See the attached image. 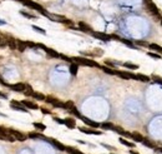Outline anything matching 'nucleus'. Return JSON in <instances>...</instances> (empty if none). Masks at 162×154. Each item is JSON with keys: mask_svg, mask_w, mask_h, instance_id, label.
<instances>
[{"mask_svg": "<svg viewBox=\"0 0 162 154\" xmlns=\"http://www.w3.org/2000/svg\"><path fill=\"white\" fill-rule=\"evenodd\" d=\"M71 62H73V63H76L77 65L100 68V65L95 62V60H91V59H87V58H81V56H75V58H71Z\"/></svg>", "mask_w": 162, "mask_h": 154, "instance_id": "nucleus-1", "label": "nucleus"}, {"mask_svg": "<svg viewBox=\"0 0 162 154\" xmlns=\"http://www.w3.org/2000/svg\"><path fill=\"white\" fill-rule=\"evenodd\" d=\"M144 3H145V5H146V9H147L148 13H151L153 16H157V18H160V20H161V18L160 16V10H159V8L156 6V4L152 1V0H144Z\"/></svg>", "mask_w": 162, "mask_h": 154, "instance_id": "nucleus-2", "label": "nucleus"}, {"mask_svg": "<svg viewBox=\"0 0 162 154\" xmlns=\"http://www.w3.org/2000/svg\"><path fill=\"white\" fill-rule=\"evenodd\" d=\"M21 3L24 4V5L26 6H29V8H31V9H35L37 11H40L43 15H45V16H49V13H46V11L44 10V8L40 5V4H37L35 1H33V0H21Z\"/></svg>", "mask_w": 162, "mask_h": 154, "instance_id": "nucleus-3", "label": "nucleus"}, {"mask_svg": "<svg viewBox=\"0 0 162 154\" xmlns=\"http://www.w3.org/2000/svg\"><path fill=\"white\" fill-rule=\"evenodd\" d=\"M9 133L13 135L18 142H24V140H26V138H28V135H25L24 133H21V131H19V130H15V129H9Z\"/></svg>", "mask_w": 162, "mask_h": 154, "instance_id": "nucleus-4", "label": "nucleus"}, {"mask_svg": "<svg viewBox=\"0 0 162 154\" xmlns=\"http://www.w3.org/2000/svg\"><path fill=\"white\" fill-rule=\"evenodd\" d=\"M29 85H26L25 83H16V84H13V85H9L10 89L15 90V92H19V93H24L26 89H28Z\"/></svg>", "mask_w": 162, "mask_h": 154, "instance_id": "nucleus-5", "label": "nucleus"}, {"mask_svg": "<svg viewBox=\"0 0 162 154\" xmlns=\"http://www.w3.org/2000/svg\"><path fill=\"white\" fill-rule=\"evenodd\" d=\"M45 101H47V103H50L51 105H54L55 108H62L64 109V103L62 101H60L59 99H55V98H52V97H46Z\"/></svg>", "mask_w": 162, "mask_h": 154, "instance_id": "nucleus-6", "label": "nucleus"}, {"mask_svg": "<svg viewBox=\"0 0 162 154\" xmlns=\"http://www.w3.org/2000/svg\"><path fill=\"white\" fill-rule=\"evenodd\" d=\"M45 140L49 142L51 145H54L56 149H59V150H61V152H65V149H66V146L65 145H62L61 143H59L58 140H55V139H51V138H45Z\"/></svg>", "mask_w": 162, "mask_h": 154, "instance_id": "nucleus-7", "label": "nucleus"}, {"mask_svg": "<svg viewBox=\"0 0 162 154\" xmlns=\"http://www.w3.org/2000/svg\"><path fill=\"white\" fill-rule=\"evenodd\" d=\"M80 119L84 122L86 125H89V127H91V128H99L100 127V124L99 123H96V122H94V120H91V119H89V118H86V116H80Z\"/></svg>", "mask_w": 162, "mask_h": 154, "instance_id": "nucleus-8", "label": "nucleus"}, {"mask_svg": "<svg viewBox=\"0 0 162 154\" xmlns=\"http://www.w3.org/2000/svg\"><path fill=\"white\" fill-rule=\"evenodd\" d=\"M117 75L121 77L122 79H125V80H130V79H134L135 80V74L130 73V71H117Z\"/></svg>", "mask_w": 162, "mask_h": 154, "instance_id": "nucleus-9", "label": "nucleus"}, {"mask_svg": "<svg viewBox=\"0 0 162 154\" xmlns=\"http://www.w3.org/2000/svg\"><path fill=\"white\" fill-rule=\"evenodd\" d=\"M92 35L97 38V39H100V40H102V41H108L111 39V35H107V34H105V33H96V31H92Z\"/></svg>", "mask_w": 162, "mask_h": 154, "instance_id": "nucleus-10", "label": "nucleus"}, {"mask_svg": "<svg viewBox=\"0 0 162 154\" xmlns=\"http://www.w3.org/2000/svg\"><path fill=\"white\" fill-rule=\"evenodd\" d=\"M10 107L11 108H14L15 110H19V112H28L26 110V108L22 105V103H18V101H11L10 103Z\"/></svg>", "mask_w": 162, "mask_h": 154, "instance_id": "nucleus-11", "label": "nucleus"}, {"mask_svg": "<svg viewBox=\"0 0 162 154\" xmlns=\"http://www.w3.org/2000/svg\"><path fill=\"white\" fill-rule=\"evenodd\" d=\"M80 130L85 134H94V135H101L102 134V131H100V130H94V129H91V128H85V127L80 128Z\"/></svg>", "mask_w": 162, "mask_h": 154, "instance_id": "nucleus-12", "label": "nucleus"}, {"mask_svg": "<svg viewBox=\"0 0 162 154\" xmlns=\"http://www.w3.org/2000/svg\"><path fill=\"white\" fill-rule=\"evenodd\" d=\"M135 80H138L142 83H148L151 80V77H147V75H144V74H135Z\"/></svg>", "mask_w": 162, "mask_h": 154, "instance_id": "nucleus-13", "label": "nucleus"}, {"mask_svg": "<svg viewBox=\"0 0 162 154\" xmlns=\"http://www.w3.org/2000/svg\"><path fill=\"white\" fill-rule=\"evenodd\" d=\"M21 103H22V105H24L25 108H28V109H39V105L35 104L34 101H30V100H22Z\"/></svg>", "mask_w": 162, "mask_h": 154, "instance_id": "nucleus-14", "label": "nucleus"}, {"mask_svg": "<svg viewBox=\"0 0 162 154\" xmlns=\"http://www.w3.org/2000/svg\"><path fill=\"white\" fill-rule=\"evenodd\" d=\"M64 124L67 127V128H70V129H74L75 127H76V123H75V120L73 118H66V119H64Z\"/></svg>", "mask_w": 162, "mask_h": 154, "instance_id": "nucleus-15", "label": "nucleus"}, {"mask_svg": "<svg viewBox=\"0 0 162 154\" xmlns=\"http://www.w3.org/2000/svg\"><path fill=\"white\" fill-rule=\"evenodd\" d=\"M131 138L134 139V140H136V142H141L142 143V140H144V137L140 134V133H137V131H134V133H131Z\"/></svg>", "mask_w": 162, "mask_h": 154, "instance_id": "nucleus-16", "label": "nucleus"}, {"mask_svg": "<svg viewBox=\"0 0 162 154\" xmlns=\"http://www.w3.org/2000/svg\"><path fill=\"white\" fill-rule=\"evenodd\" d=\"M148 48L151 49V50H155V51H157L160 54V53H162V47L161 45H159V44H155V43H152V44H148Z\"/></svg>", "mask_w": 162, "mask_h": 154, "instance_id": "nucleus-17", "label": "nucleus"}, {"mask_svg": "<svg viewBox=\"0 0 162 154\" xmlns=\"http://www.w3.org/2000/svg\"><path fill=\"white\" fill-rule=\"evenodd\" d=\"M30 97H33L34 99H36V100H45L46 99V97H45L44 94H40V93H36V92H33Z\"/></svg>", "mask_w": 162, "mask_h": 154, "instance_id": "nucleus-18", "label": "nucleus"}, {"mask_svg": "<svg viewBox=\"0 0 162 154\" xmlns=\"http://www.w3.org/2000/svg\"><path fill=\"white\" fill-rule=\"evenodd\" d=\"M74 108H75V104H74V101H71V100H67L66 103H64V109H66V110L71 112V110H73Z\"/></svg>", "mask_w": 162, "mask_h": 154, "instance_id": "nucleus-19", "label": "nucleus"}, {"mask_svg": "<svg viewBox=\"0 0 162 154\" xmlns=\"http://www.w3.org/2000/svg\"><path fill=\"white\" fill-rule=\"evenodd\" d=\"M142 144L146 145V146H148V148H153V149L156 148V144H155V143L151 142V140H150V139H147V138H145L144 140H142Z\"/></svg>", "mask_w": 162, "mask_h": 154, "instance_id": "nucleus-20", "label": "nucleus"}, {"mask_svg": "<svg viewBox=\"0 0 162 154\" xmlns=\"http://www.w3.org/2000/svg\"><path fill=\"white\" fill-rule=\"evenodd\" d=\"M26 47H28V45H26V41H21V40H18V50L19 51H24L25 49H26Z\"/></svg>", "mask_w": 162, "mask_h": 154, "instance_id": "nucleus-21", "label": "nucleus"}, {"mask_svg": "<svg viewBox=\"0 0 162 154\" xmlns=\"http://www.w3.org/2000/svg\"><path fill=\"white\" fill-rule=\"evenodd\" d=\"M101 127H102L104 129H108V130H115V128H116V125H114L112 123H108V122L102 123L101 124Z\"/></svg>", "mask_w": 162, "mask_h": 154, "instance_id": "nucleus-22", "label": "nucleus"}, {"mask_svg": "<svg viewBox=\"0 0 162 154\" xmlns=\"http://www.w3.org/2000/svg\"><path fill=\"white\" fill-rule=\"evenodd\" d=\"M100 68H102V70L105 71V73H107V74H111V75L117 74V70H114L112 68H107V66H100Z\"/></svg>", "mask_w": 162, "mask_h": 154, "instance_id": "nucleus-23", "label": "nucleus"}, {"mask_svg": "<svg viewBox=\"0 0 162 154\" xmlns=\"http://www.w3.org/2000/svg\"><path fill=\"white\" fill-rule=\"evenodd\" d=\"M77 69H79V65L76 63H73L70 65V73L73 74V75H76L77 74Z\"/></svg>", "mask_w": 162, "mask_h": 154, "instance_id": "nucleus-24", "label": "nucleus"}, {"mask_svg": "<svg viewBox=\"0 0 162 154\" xmlns=\"http://www.w3.org/2000/svg\"><path fill=\"white\" fill-rule=\"evenodd\" d=\"M122 65L125 66V68H127V69H131V70L138 69V65H136V64H132V63H123Z\"/></svg>", "mask_w": 162, "mask_h": 154, "instance_id": "nucleus-25", "label": "nucleus"}, {"mask_svg": "<svg viewBox=\"0 0 162 154\" xmlns=\"http://www.w3.org/2000/svg\"><path fill=\"white\" fill-rule=\"evenodd\" d=\"M65 152L70 153V154H84V153H81L80 150H77V149H75V148H71V146H66Z\"/></svg>", "mask_w": 162, "mask_h": 154, "instance_id": "nucleus-26", "label": "nucleus"}, {"mask_svg": "<svg viewBox=\"0 0 162 154\" xmlns=\"http://www.w3.org/2000/svg\"><path fill=\"white\" fill-rule=\"evenodd\" d=\"M79 26H80V28L84 30V31H91V30H92L87 24H85L84 21H80V23H79Z\"/></svg>", "mask_w": 162, "mask_h": 154, "instance_id": "nucleus-27", "label": "nucleus"}, {"mask_svg": "<svg viewBox=\"0 0 162 154\" xmlns=\"http://www.w3.org/2000/svg\"><path fill=\"white\" fill-rule=\"evenodd\" d=\"M120 142H121L123 145L130 146V148H134V146H135V143H132V142H129V140H126V139H123V138H120Z\"/></svg>", "mask_w": 162, "mask_h": 154, "instance_id": "nucleus-28", "label": "nucleus"}, {"mask_svg": "<svg viewBox=\"0 0 162 154\" xmlns=\"http://www.w3.org/2000/svg\"><path fill=\"white\" fill-rule=\"evenodd\" d=\"M34 127H35L37 130H40V131H43V130L46 129V127H45L44 124H41V123H34Z\"/></svg>", "mask_w": 162, "mask_h": 154, "instance_id": "nucleus-29", "label": "nucleus"}, {"mask_svg": "<svg viewBox=\"0 0 162 154\" xmlns=\"http://www.w3.org/2000/svg\"><path fill=\"white\" fill-rule=\"evenodd\" d=\"M4 47H6V39L5 36L0 34V48H4Z\"/></svg>", "mask_w": 162, "mask_h": 154, "instance_id": "nucleus-30", "label": "nucleus"}, {"mask_svg": "<svg viewBox=\"0 0 162 154\" xmlns=\"http://www.w3.org/2000/svg\"><path fill=\"white\" fill-rule=\"evenodd\" d=\"M20 14L24 15V16H26V18H29V19H35V18H36L35 15H33V14H30V13H26V11H24V10H21Z\"/></svg>", "mask_w": 162, "mask_h": 154, "instance_id": "nucleus-31", "label": "nucleus"}, {"mask_svg": "<svg viewBox=\"0 0 162 154\" xmlns=\"http://www.w3.org/2000/svg\"><path fill=\"white\" fill-rule=\"evenodd\" d=\"M33 29L35 30V31H37V33L43 34V35H45V34H46V31H45L44 29H41V28H39V26H36V25H33Z\"/></svg>", "mask_w": 162, "mask_h": 154, "instance_id": "nucleus-32", "label": "nucleus"}, {"mask_svg": "<svg viewBox=\"0 0 162 154\" xmlns=\"http://www.w3.org/2000/svg\"><path fill=\"white\" fill-rule=\"evenodd\" d=\"M148 56H151V58L153 59H161V55L159 54V53H147Z\"/></svg>", "mask_w": 162, "mask_h": 154, "instance_id": "nucleus-33", "label": "nucleus"}, {"mask_svg": "<svg viewBox=\"0 0 162 154\" xmlns=\"http://www.w3.org/2000/svg\"><path fill=\"white\" fill-rule=\"evenodd\" d=\"M151 79H153V81H155V83H159V84H162V78L157 77V75H152Z\"/></svg>", "mask_w": 162, "mask_h": 154, "instance_id": "nucleus-34", "label": "nucleus"}, {"mask_svg": "<svg viewBox=\"0 0 162 154\" xmlns=\"http://www.w3.org/2000/svg\"><path fill=\"white\" fill-rule=\"evenodd\" d=\"M136 44H137V45H142V47H148V44L146 43V41H141V40H137Z\"/></svg>", "mask_w": 162, "mask_h": 154, "instance_id": "nucleus-35", "label": "nucleus"}, {"mask_svg": "<svg viewBox=\"0 0 162 154\" xmlns=\"http://www.w3.org/2000/svg\"><path fill=\"white\" fill-rule=\"evenodd\" d=\"M105 64H106V65H108V66H111L112 69H114V68H115V63H112V62H108V60H106V62H105Z\"/></svg>", "mask_w": 162, "mask_h": 154, "instance_id": "nucleus-36", "label": "nucleus"}, {"mask_svg": "<svg viewBox=\"0 0 162 154\" xmlns=\"http://www.w3.org/2000/svg\"><path fill=\"white\" fill-rule=\"evenodd\" d=\"M41 112H43L44 114H51V112L49 110V109H46V108H41Z\"/></svg>", "mask_w": 162, "mask_h": 154, "instance_id": "nucleus-37", "label": "nucleus"}, {"mask_svg": "<svg viewBox=\"0 0 162 154\" xmlns=\"http://www.w3.org/2000/svg\"><path fill=\"white\" fill-rule=\"evenodd\" d=\"M54 120H55V122H58L59 124H64V120H62V119H59V118H54Z\"/></svg>", "mask_w": 162, "mask_h": 154, "instance_id": "nucleus-38", "label": "nucleus"}, {"mask_svg": "<svg viewBox=\"0 0 162 154\" xmlns=\"http://www.w3.org/2000/svg\"><path fill=\"white\" fill-rule=\"evenodd\" d=\"M0 98H3V99H6L7 95H6V94H4V93H0Z\"/></svg>", "mask_w": 162, "mask_h": 154, "instance_id": "nucleus-39", "label": "nucleus"}, {"mask_svg": "<svg viewBox=\"0 0 162 154\" xmlns=\"http://www.w3.org/2000/svg\"><path fill=\"white\" fill-rule=\"evenodd\" d=\"M155 152H156V153H162V148H157V146H156V148H155Z\"/></svg>", "mask_w": 162, "mask_h": 154, "instance_id": "nucleus-40", "label": "nucleus"}, {"mask_svg": "<svg viewBox=\"0 0 162 154\" xmlns=\"http://www.w3.org/2000/svg\"><path fill=\"white\" fill-rule=\"evenodd\" d=\"M6 24V21L5 20H1V19H0V25H5Z\"/></svg>", "mask_w": 162, "mask_h": 154, "instance_id": "nucleus-41", "label": "nucleus"}, {"mask_svg": "<svg viewBox=\"0 0 162 154\" xmlns=\"http://www.w3.org/2000/svg\"><path fill=\"white\" fill-rule=\"evenodd\" d=\"M130 153H131V154H140V153H138V152H135V150H131Z\"/></svg>", "mask_w": 162, "mask_h": 154, "instance_id": "nucleus-42", "label": "nucleus"}, {"mask_svg": "<svg viewBox=\"0 0 162 154\" xmlns=\"http://www.w3.org/2000/svg\"><path fill=\"white\" fill-rule=\"evenodd\" d=\"M160 21H161V25H162V18H161V20H160Z\"/></svg>", "mask_w": 162, "mask_h": 154, "instance_id": "nucleus-43", "label": "nucleus"}]
</instances>
